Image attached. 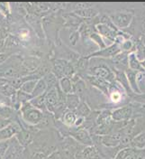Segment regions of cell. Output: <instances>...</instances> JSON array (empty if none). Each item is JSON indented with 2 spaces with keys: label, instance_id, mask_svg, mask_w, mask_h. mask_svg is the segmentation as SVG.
Wrapping results in <instances>:
<instances>
[{
  "label": "cell",
  "instance_id": "obj_14",
  "mask_svg": "<svg viewBox=\"0 0 145 159\" xmlns=\"http://www.w3.org/2000/svg\"><path fill=\"white\" fill-rule=\"evenodd\" d=\"M143 33H145V17L143 20Z\"/></svg>",
  "mask_w": 145,
  "mask_h": 159
},
{
  "label": "cell",
  "instance_id": "obj_2",
  "mask_svg": "<svg viewBox=\"0 0 145 159\" xmlns=\"http://www.w3.org/2000/svg\"><path fill=\"white\" fill-rule=\"evenodd\" d=\"M91 72L93 74L97 75V77L102 78V79L106 80L112 81L114 80V78H115L114 73L110 70L109 68H107L106 65H99V66H97V67H95V68H93V69L91 70Z\"/></svg>",
  "mask_w": 145,
  "mask_h": 159
},
{
  "label": "cell",
  "instance_id": "obj_4",
  "mask_svg": "<svg viewBox=\"0 0 145 159\" xmlns=\"http://www.w3.org/2000/svg\"><path fill=\"white\" fill-rule=\"evenodd\" d=\"M90 81L92 82L93 85H95L96 87L102 89L103 92H105V93H107V89L110 88V84L107 82V80L102 79V78H99V77H92L90 79Z\"/></svg>",
  "mask_w": 145,
  "mask_h": 159
},
{
  "label": "cell",
  "instance_id": "obj_3",
  "mask_svg": "<svg viewBox=\"0 0 145 159\" xmlns=\"http://www.w3.org/2000/svg\"><path fill=\"white\" fill-rule=\"evenodd\" d=\"M132 112L133 109L129 106H125L120 109H117L114 110L112 112V119L116 121H123V120H126L129 118H131L132 116Z\"/></svg>",
  "mask_w": 145,
  "mask_h": 159
},
{
  "label": "cell",
  "instance_id": "obj_12",
  "mask_svg": "<svg viewBox=\"0 0 145 159\" xmlns=\"http://www.w3.org/2000/svg\"><path fill=\"white\" fill-rule=\"evenodd\" d=\"M62 88L65 91H68L71 89V85H70V82L68 79H63L62 80Z\"/></svg>",
  "mask_w": 145,
  "mask_h": 159
},
{
  "label": "cell",
  "instance_id": "obj_13",
  "mask_svg": "<svg viewBox=\"0 0 145 159\" xmlns=\"http://www.w3.org/2000/svg\"><path fill=\"white\" fill-rule=\"evenodd\" d=\"M110 97H111V99L114 101V102H117V101H119L120 99H121V94L118 92V91H114V92H112L111 93V95H110Z\"/></svg>",
  "mask_w": 145,
  "mask_h": 159
},
{
  "label": "cell",
  "instance_id": "obj_10",
  "mask_svg": "<svg viewBox=\"0 0 145 159\" xmlns=\"http://www.w3.org/2000/svg\"><path fill=\"white\" fill-rule=\"evenodd\" d=\"M75 115L73 114V113H71V112H68L66 114V116H65V122L68 124V125H71V124H73L74 123V121H75Z\"/></svg>",
  "mask_w": 145,
  "mask_h": 159
},
{
  "label": "cell",
  "instance_id": "obj_7",
  "mask_svg": "<svg viewBox=\"0 0 145 159\" xmlns=\"http://www.w3.org/2000/svg\"><path fill=\"white\" fill-rule=\"evenodd\" d=\"M133 144L135 147H143V146H145V132L142 133L138 137H136L133 141Z\"/></svg>",
  "mask_w": 145,
  "mask_h": 159
},
{
  "label": "cell",
  "instance_id": "obj_5",
  "mask_svg": "<svg viewBox=\"0 0 145 159\" xmlns=\"http://www.w3.org/2000/svg\"><path fill=\"white\" fill-rule=\"evenodd\" d=\"M121 140V137H120V135L119 134H117V135H112V136H107V137H105V138H103L102 139V142L105 144V145H107V146H116L117 145L118 143H119V141Z\"/></svg>",
  "mask_w": 145,
  "mask_h": 159
},
{
  "label": "cell",
  "instance_id": "obj_8",
  "mask_svg": "<svg viewBox=\"0 0 145 159\" xmlns=\"http://www.w3.org/2000/svg\"><path fill=\"white\" fill-rule=\"evenodd\" d=\"M130 65H131V67H132V68H134V69L142 70V68H141V65L139 64L138 61H137V59H136L135 56H134V54L130 57Z\"/></svg>",
  "mask_w": 145,
  "mask_h": 159
},
{
  "label": "cell",
  "instance_id": "obj_1",
  "mask_svg": "<svg viewBox=\"0 0 145 159\" xmlns=\"http://www.w3.org/2000/svg\"><path fill=\"white\" fill-rule=\"evenodd\" d=\"M110 17H111L112 21L114 22V24L116 25H117L118 27L125 28L127 26H129V25L132 22L133 14L120 12V13H116V14H114V15H111Z\"/></svg>",
  "mask_w": 145,
  "mask_h": 159
},
{
  "label": "cell",
  "instance_id": "obj_11",
  "mask_svg": "<svg viewBox=\"0 0 145 159\" xmlns=\"http://www.w3.org/2000/svg\"><path fill=\"white\" fill-rule=\"evenodd\" d=\"M78 112L79 114H81L82 116H87V114L89 113V109L87 107V105L85 103H82L81 105H79L78 107Z\"/></svg>",
  "mask_w": 145,
  "mask_h": 159
},
{
  "label": "cell",
  "instance_id": "obj_6",
  "mask_svg": "<svg viewBox=\"0 0 145 159\" xmlns=\"http://www.w3.org/2000/svg\"><path fill=\"white\" fill-rule=\"evenodd\" d=\"M102 52L100 53H97L96 55H102L104 57H109V56H112V55H115L118 52H120V47L118 45H113L111 46L110 48H107V49L104 50V51H101Z\"/></svg>",
  "mask_w": 145,
  "mask_h": 159
},
{
  "label": "cell",
  "instance_id": "obj_9",
  "mask_svg": "<svg viewBox=\"0 0 145 159\" xmlns=\"http://www.w3.org/2000/svg\"><path fill=\"white\" fill-rule=\"evenodd\" d=\"M56 103H57V96H56V93L54 91L52 93L51 92L49 94L48 97V104L51 105L53 107L54 105H56Z\"/></svg>",
  "mask_w": 145,
  "mask_h": 159
}]
</instances>
